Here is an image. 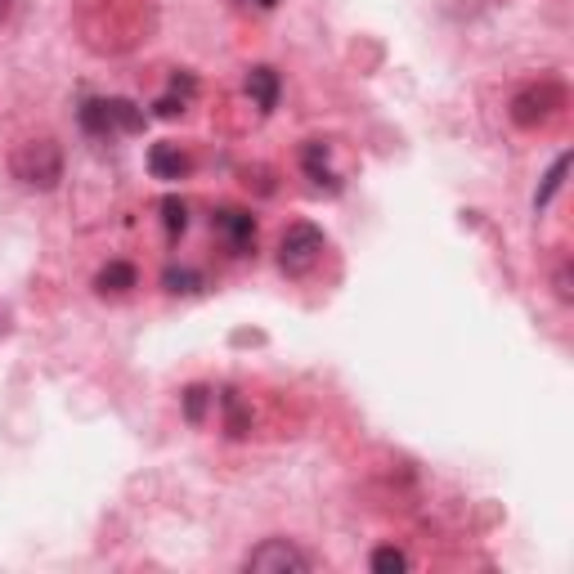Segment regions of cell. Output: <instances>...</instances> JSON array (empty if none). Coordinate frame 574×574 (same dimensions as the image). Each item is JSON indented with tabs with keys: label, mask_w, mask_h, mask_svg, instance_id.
<instances>
[{
	"label": "cell",
	"mask_w": 574,
	"mask_h": 574,
	"mask_svg": "<svg viewBox=\"0 0 574 574\" xmlns=\"http://www.w3.org/2000/svg\"><path fill=\"white\" fill-rule=\"evenodd\" d=\"M81 131L95 135V140H108V135H135L144 131L148 113L131 99H86L77 113Z\"/></svg>",
	"instance_id": "1"
},
{
	"label": "cell",
	"mask_w": 574,
	"mask_h": 574,
	"mask_svg": "<svg viewBox=\"0 0 574 574\" xmlns=\"http://www.w3.org/2000/svg\"><path fill=\"white\" fill-rule=\"evenodd\" d=\"M9 166H14V180H23L27 189H41V193L63 180V153L54 140H27Z\"/></svg>",
	"instance_id": "2"
},
{
	"label": "cell",
	"mask_w": 574,
	"mask_h": 574,
	"mask_svg": "<svg viewBox=\"0 0 574 574\" xmlns=\"http://www.w3.org/2000/svg\"><path fill=\"white\" fill-rule=\"evenodd\" d=\"M323 229L319 225H310V220H296V225H287L283 229V238H279V265H283V274L287 279H305V274L319 265V256H323Z\"/></svg>",
	"instance_id": "3"
},
{
	"label": "cell",
	"mask_w": 574,
	"mask_h": 574,
	"mask_svg": "<svg viewBox=\"0 0 574 574\" xmlns=\"http://www.w3.org/2000/svg\"><path fill=\"white\" fill-rule=\"evenodd\" d=\"M310 566H314V561L305 557L296 543H287V539H265L261 548H252L243 557V570H256V574H301Z\"/></svg>",
	"instance_id": "4"
},
{
	"label": "cell",
	"mask_w": 574,
	"mask_h": 574,
	"mask_svg": "<svg viewBox=\"0 0 574 574\" xmlns=\"http://www.w3.org/2000/svg\"><path fill=\"white\" fill-rule=\"evenodd\" d=\"M211 229H216V238H220V243H225L234 256L256 252V220H252V211H243V207H220V211H211Z\"/></svg>",
	"instance_id": "5"
},
{
	"label": "cell",
	"mask_w": 574,
	"mask_h": 574,
	"mask_svg": "<svg viewBox=\"0 0 574 574\" xmlns=\"http://www.w3.org/2000/svg\"><path fill=\"white\" fill-rule=\"evenodd\" d=\"M561 104H566L561 86L543 81V86H530V90H521V95L512 99V122H516V126H543Z\"/></svg>",
	"instance_id": "6"
},
{
	"label": "cell",
	"mask_w": 574,
	"mask_h": 574,
	"mask_svg": "<svg viewBox=\"0 0 574 574\" xmlns=\"http://www.w3.org/2000/svg\"><path fill=\"white\" fill-rule=\"evenodd\" d=\"M189 153H184L180 144H153L148 148V171H153V180H184L189 175Z\"/></svg>",
	"instance_id": "7"
},
{
	"label": "cell",
	"mask_w": 574,
	"mask_h": 574,
	"mask_svg": "<svg viewBox=\"0 0 574 574\" xmlns=\"http://www.w3.org/2000/svg\"><path fill=\"white\" fill-rule=\"evenodd\" d=\"M301 166H305V175H310L314 189L341 193V180H337V171L328 166V144H323V140H310L301 148Z\"/></svg>",
	"instance_id": "8"
},
{
	"label": "cell",
	"mask_w": 574,
	"mask_h": 574,
	"mask_svg": "<svg viewBox=\"0 0 574 574\" xmlns=\"http://www.w3.org/2000/svg\"><path fill=\"white\" fill-rule=\"evenodd\" d=\"M135 283H140V274H135L131 261H108L104 270L95 274V292L99 296H122V292H131Z\"/></svg>",
	"instance_id": "9"
},
{
	"label": "cell",
	"mask_w": 574,
	"mask_h": 574,
	"mask_svg": "<svg viewBox=\"0 0 574 574\" xmlns=\"http://www.w3.org/2000/svg\"><path fill=\"white\" fill-rule=\"evenodd\" d=\"M247 95L261 113H274L279 108V72L274 68H252L247 72Z\"/></svg>",
	"instance_id": "10"
},
{
	"label": "cell",
	"mask_w": 574,
	"mask_h": 574,
	"mask_svg": "<svg viewBox=\"0 0 574 574\" xmlns=\"http://www.w3.org/2000/svg\"><path fill=\"white\" fill-rule=\"evenodd\" d=\"M157 211H162V229H166V238H180L184 229H189V202L184 198H175V193H166L162 202H157Z\"/></svg>",
	"instance_id": "11"
},
{
	"label": "cell",
	"mask_w": 574,
	"mask_h": 574,
	"mask_svg": "<svg viewBox=\"0 0 574 574\" xmlns=\"http://www.w3.org/2000/svg\"><path fill=\"white\" fill-rule=\"evenodd\" d=\"M566 171H570V153H561L557 162L548 166V175H543L539 193H534V211H543L552 198H557V193H561V184H566Z\"/></svg>",
	"instance_id": "12"
},
{
	"label": "cell",
	"mask_w": 574,
	"mask_h": 574,
	"mask_svg": "<svg viewBox=\"0 0 574 574\" xmlns=\"http://www.w3.org/2000/svg\"><path fill=\"white\" fill-rule=\"evenodd\" d=\"M162 287L171 296H193V292H202V274L198 270H184V265H171V270L162 274Z\"/></svg>",
	"instance_id": "13"
},
{
	"label": "cell",
	"mask_w": 574,
	"mask_h": 574,
	"mask_svg": "<svg viewBox=\"0 0 574 574\" xmlns=\"http://www.w3.org/2000/svg\"><path fill=\"white\" fill-rule=\"evenodd\" d=\"M220 409H225L229 435H247V413H243V404H238L234 391H220Z\"/></svg>",
	"instance_id": "14"
},
{
	"label": "cell",
	"mask_w": 574,
	"mask_h": 574,
	"mask_svg": "<svg viewBox=\"0 0 574 574\" xmlns=\"http://www.w3.org/2000/svg\"><path fill=\"white\" fill-rule=\"evenodd\" d=\"M413 561H409V552H400V548H377L373 552V570L377 574H391V570H409Z\"/></svg>",
	"instance_id": "15"
},
{
	"label": "cell",
	"mask_w": 574,
	"mask_h": 574,
	"mask_svg": "<svg viewBox=\"0 0 574 574\" xmlns=\"http://www.w3.org/2000/svg\"><path fill=\"white\" fill-rule=\"evenodd\" d=\"M211 400H216V395H211L207 386H189V391H184V418H189V422H202V413H207Z\"/></svg>",
	"instance_id": "16"
},
{
	"label": "cell",
	"mask_w": 574,
	"mask_h": 574,
	"mask_svg": "<svg viewBox=\"0 0 574 574\" xmlns=\"http://www.w3.org/2000/svg\"><path fill=\"white\" fill-rule=\"evenodd\" d=\"M184 108H189V99H184L180 90H171V95H162V99L153 104V117H162V122H175Z\"/></svg>",
	"instance_id": "17"
},
{
	"label": "cell",
	"mask_w": 574,
	"mask_h": 574,
	"mask_svg": "<svg viewBox=\"0 0 574 574\" xmlns=\"http://www.w3.org/2000/svg\"><path fill=\"white\" fill-rule=\"evenodd\" d=\"M557 296H561V301H570V265H561V270H557Z\"/></svg>",
	"instance_id": "18"
},
{
	"label": "cell",
	"mask_w": 574,
	"mask_h": 574,
	"mask_svg": "<svg viewBox=\"0 0 574 574\" xmlns=\"http://www.w3.org/2000/svg\"><path fill=\"white\" fill-rule=\"evenodd\" d=\"M238 5H243V9H261V14H270V9L279 5V0H238Z\"/></svg>",
	"instance_id": "19"
},
{
	"label": "cell",
	"mask_w": 574,
	"mask_h": 574,
	"mask_svg": "<svg viewBox=\"0 0 574 574\" xmlns=\"http://www.w3.org/2000/svg\"><path fill=\"white\" fill-rule=\"evenodd\" d=\"M9 14V0H0V18H5Z\"/></svg>",
	"instance_id": "20"
}]
</instances>
